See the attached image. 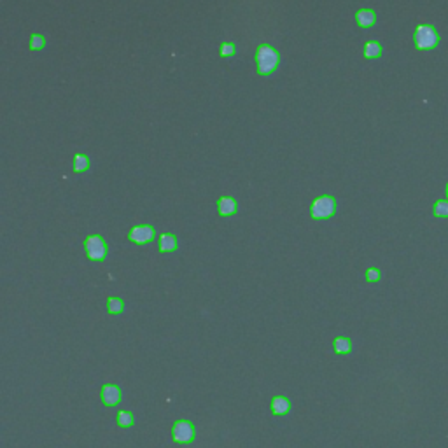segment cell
Instances as JSON below:
<instances>
[{
    "label": "cell",
    "instance_id": "20",
    "mask_svg": "<svg viewBox=\"0 0 448 448\" xmlns=\"http://www.w3.org/2000/svg\"><path fill=\"white\" fill-rule=\"evenodd\" d=\"M235 55V44H231V42H224V44H221V56H233Z\"/></svg>",
    "mask_w": 448,
    "mask_h": 448
},
{
    "label": "cell",
    "instance_id": "10",
    "mask_svg": "<svg viewBox=\"0 0 448 448\" xmlns=\"http://www.w3.org/2000/svg\"><path fill=\"white\" fill-rule=\"evenodd\" d=\"M356 19H357V25H359V27L369 28V27H373V25H375L376 14H375V11H371V9H361L356 14Z\"/></svg>",
    "mask_w": 448,
    "mask_h": 448
},
{
    "label": "cell",
    "instance_id": "17",
    "mask_svg": "<svg viewBox=\"0 0 448 448\" xmlns=\"http://www.w3.org/2000/svg\"><path fill=\"white\" fill-rule=\"evenodd\" d=\"M44 46H46V40H44V37L40 34H32V37H30V49H32V51H40V49H44Z\"/></svg>",
    "mask_w": 448,
    "mask_h": 448
},
{
    "label": "cell",
    "instance_id": "14",
    "mask_svg": "<svg viewBox=\"0 0 448 448\" xmlns=\"http://www.w3.org/2000/svg\"><path fill=\"white\" fill-rule=\"evenodd\" d=\"M382 55V46L378 42H375V40H369V42H366L364 46V56L366 58H378V56Z\"/></svg>",
    "mask_w": 448,
    "mask_h": 448
},
{
    "label": "cell",
    "instance_id": "16",
    "mask_svg": "<svg viewBox=\"0 0 448 448\" xmlns=\"http://www.w3.org/2000/svg\"><path fill=\"white\" fill-rule=\"evenodd\" d=\"M116 420H117V424L121 427H131V426H133V415H131V412L121 410V412L117 413Z\"/></svg>",
    "mask_w": 448,
    "mask_h": 448
},
{
    "label": "cell",
    "instance_id": "2",
    "mask_svg": "<svg viewBox=\"0 0 448 448\" xmlns=\"http://www.w3.org/2000/svg\"><path fill=\"white\" fill-rule=\"evenodd\" d=\"M415 46L420 51H429V49H434L439 44V35L436 32V28L431 27V25H418L415 28Z\"/></svg>",
    "mask_w": 448,
    "mask_h": 448
},
{
    "label": "cell",
    "instance_id": "9",
    "mask_svg": "<svg viewBox=\"0 0 448 448\" xmlns=\"http://www.w3.org/2000/svg\"><path fill=\"white\" fill-rule=\"evenodd\" d=\"M238 210V203L235 198H231V196H223V198L219 200V214L224 217L228 216H233V214H237Z\"/></svg>",
    "mask_w": 448,
    "mask_h": 448
},
{
    "label": "cell",
    "instance_id": "6",
    "mask_svg": "<svg viewBox=\"0 0 448 448\" xmlns=\"http://www.w3.org/2000/svg\"><path fill=\"white\" fill-rule=\"evenodd\" d=\"M154 228L149 224H140V226H135L131 228V231L128 233V240L133 242V244L144 245V244H149V242L154 240Z\"/></svg>",
    "mask_w": 448,
    "mask_h": 448
},
{
    "label": "cell",
    "instance_id": "11",
    "mask_svg": "<svg viewBox=\"0 0 448 448\" xmlns=\"http://www.w3.org/2000/svg\"><path fill=\"white\" fill-rule=\"evenodd\" d=\"M177 249V238L172 233H163L159 237V250L161 252H174Z\"/></svg>",
    "mask_w": 448,
    "mask_h": 448
},
{
    "label": "cell",
    "instance_id": "19",
    "mask_svg": "<svg viewBox=\"0 0 448 448\" xmlns=\"http://www.w3.org/2000/svg\"><path fill=\"white\" fill-rule=\"evenodd\" d=\"M380 277H382V273H380V270H378V268L366 270V280H368V282H378V280H380Z\"/></svg>",
    "mask_w": 448,
    "mask_h": 448
},
{
    "label": "cell",
    "instance_id": "21",
    "mask_svg": "<svg viewBox=\"0 0 448 448\" xmlns=\"http://www.w3.org/2000/svg\"><path fill=\"white\" fill-rule=\"evenodd\" d=\"M446 195H448V184H446Z\"/></svg>",
    "mask_w": 448,
    "mask_h": 448
},
{
    "label": "cell",
    "instance_id": "4",
    "mask_svg": "<svg viewBox=\"0 0 448 448\" xmlns=\"http://www.w3.org/2000/svg\"><path fill=\"white\" fill-rule=\"evenodd\" d=\"M86 256L91 261H104L107 257V245L100 235H89L84 240Z\"/></svg>",
    "mask_w": 448,
    "mask_h": 448
},
{
    "label": "cell",
    "instance_id": "12",
    "mask_svg": "<svg viewBox=\"0 0 448 448\" xmlns=\"http://www.w3.org/2000/svg\"><path fill=\"white\" fill-rule=\"evenodd\" d=\"M333 350H335L336 354H340V356L350 354V350H352L350 338H347V336H338V338L333 342Z\"/></svg>",
    "mask_w": 448,
    "mask_h": 448
},
{
    "label": "cell",
    "instance_id": "5",
    "mask_svg": "<svg viewBox=\"0 0 448 448\" xmlns=\"http://www.w3.org/2000/svg\"><path fill=\"white\" fill-rule=\"evenodd\" d=\"M195 426L191 424L189 420H177L172 427V438H174L175 443L179 445H187L195 439Z\"/></svg>",
    "mask_w": 448,
    "mask_h": 448
},
{
    "label": "cell",
    "instance_id": "15",
    "mask_svg": "<svg viewBox=\"0 0 448 448\" xmlns=\"http://www.w3.org/2000/svg\"><path fill=\"white\" fill-rule=\"evenodd\" d=\"M123 308H125V301L121 298H109V301H107V310L112 315L121 314Z\"/></svg>",
    "mask_w": 448,
    "mask_h": 448
},
{
    "label": "cell",
    "instance_id": "13",
    "mask_svg": "<svg viewBox=\"0 0 448 448\" xmlns=\"http://www.w3.org/2000/svg\"><path fill=\"white\" fill-rule=\"evenodd\" d=\"M89 168V158L86 154H76L74 156V172L76 174H83Z\"/></svg>",
    "mask_w": 448,
    "mask_h": 448
},
{
    "label": "cell",
    "instance_id": "8",
    "mask_svg": "<svg viewBox=\"0 0 448 448\" xmlns=\"http://www.w3.org/2000/svg\"><path fill=\"white\" fill-rule=\"evenodd\" d=\"M270 406H271V413H273L275 417H284V415L291 412V401L287 399L286 396H275L273 399H271Z\"/></svg>",
    "mask_w": 448,
    "mask_h": 448
},
{
    "label": "cell",
    "instance_id": "7",
    "mask_svg": "<svg viewBox=\"0 0 448 448\" xmlns=\"http://www.w3.org/2000/svg\"><path fill=\"white\" fill-rule=\"evenodd\" d=\"M102 401L105 406H116L121 401V389L114 384H105L102 387Z\"/></svg>",
    "mask_w": 448,
    "mask_h": 448
},
{
    "label": "cell",
    "instance_id": "3",
    "mask_svg": "<svg viewBox=\"0 0 448 448\" xmlns=\"http://www.w3.org/2000/svg\"><path fill=\"white\" fill-rule=\"evenodd\" d=\"M335 212H336V200L329 195L319 196V198H315L310 205V216L312 219L315 221L329 219Z\"/></svg>",
    "mask_w": 448,
    "mask_h": 448
},
{
    "label": "cell",
    "instance_id": "18",
    "mask_svg": "<svg viewBox=\"0 0 448 448\" xmlns=\"http://www.w3.org/2000/svg\"><path fill=\"white\" fill-rule=\"evenodd\" d=\"M434 216L448 217V200H438L434 205Z\"/></svg>",
    "mask_w": 448,
    "mask_h": 448
},
{
    "label": "cell",
    "instance_id": "1",
    "mask_svg": "<svg viewBox=\"0 0 448 448\" xmlns=\"http://www.w3.org/2000/svg\"><path fill=\"white\" fill-rule=\"evenodd\" d=\"M278 61H280V55L277 53V49H273L268 44H263L257 48L256 53V63H257V74L260 76H270L277 70Z\"/></svg>",
    "mask_w": 448,
    "mask_h": 448
}]
</instances>
